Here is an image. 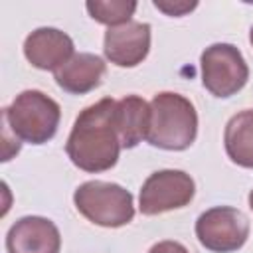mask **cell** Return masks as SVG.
I'll return each mask as SVG.
<instances>
[{
    "instance_id": "obj_1",
    "label": "cell",
    "mask_w": 253,
    "mask_h": 253,
    "mask_svg": "<svg viewBox=\"0 0 253 253\" xmlns=\"http://www.w3.org/2000/svg\"><path fill=\"white\" fill-rule=\"evenodd\" d=\"M121 136L117 128V101L105 97L85 107L67 136L65 152L69 160L83 172L111 170L121 152Z\"/></svg>"
},
{
    "instance_id": "obj_2",
    "label": "cell",
    "mask_w": 253,
    "mask_h": 253,
    "mask_svg": "<svg viewBox=\"0 0 253 253\" xmlns=\"http://www.w3.org/2000/svg\"><path fill=\"white\" fill-rule=\"evenodd\" d=\"M198 136V113L190 99L162 91L150 101V125L146 140L162 150H186Z\"/></svg>"
},
{
    "instance_id": "obj_3",
    "label": "cell",
    "mask_w": 253,
    "mask_h": 253,
    "mask_svg": "<svg viewBox=\"0 0 253 253\" xmlns=\"http://www.w3.org/2000/svg\"><path fill=\"white\" fill-rule=\"evenodd\" d=\"M61 109L57 101L38 89H26L2 111V121L14 138L30 144H45L57 132Z\"/></svg>"
},
{
    "instance_id": "obj_4",
    "label": "cell",
    "mask_w": 253,
    "mask_h": 253,
    "mask_svg": "<svg viewBox=\"0 0 253 253\" xmlns=\"http://www.w3.org/2000/svg\"><path fill=\"white\" fill-rule=\"evenodd\" d=\"M73 204L85 219L101 227H123L134 217L132 194L115 182H83L73 194Z\"/></svg>"
},
{
    "instance_id": "obj_5",
    "label": "cell",
    "mask_w": 253,
    "mask_h": 253,
    "mask_svg": "<svg viewBox=\"0 0 253 253\" xmlns=\"http://www.w3.org/2000/svg\"><path fill=\"white\" fill-rule=\"evenodd\" d=\"M202 83L219 99L241 91L249 79V67L241 51L231 43H211L200 55Z\"/></svg>"
},
{
    "instance_id": "obj_6",
    "label": "cell",
    "mask_w": 253,
    "mask_h": 253,
    "mask_svg": "<svg viewBox=\"0 0 253 253\" xmlns=\"http://www.w3.org/2000/svg\"><path fill=\"white\" fill-rule=\"evenodd\" d=\"M196 237L211 253H233L249 237V219L231 206H215L196 219Z\"/></svg>"
},
{
    "instance_id": "obj_7",
    "label": "cell",
    "mask_w": 253,
    "mask_h": 253,
    "mask_svg": "<svg viewBox=\"0 0 253 253\" xmlns=\"http://www.w3.org/2000/svg\"><path fill=\"white\" fill-rule=\"evenodd\" d=\"M196 184L184 170H156L152 172L138 194V210L142 215H158L180 210L194 200Z\"/></svg>"
},
{
    "instance_id": "obj_8",
    "label": "cell",
    "mask_w": 253,
    "mask_h": 253,
    "mask_svg": "<svg viewBox=\"0 0 253 253\" xmlns=\"http://www.w3.org/2000/svg\"><path fill=\"white\" fill-rule=\"evenodd\" d=\"M105 57L117 67H134L150 51V26L144 22H126L109 28L103 40Z\"/></svg>"
},
{
    "instance_id": "obj_9",
    "label": "cell",
    "mask_w": 253,
    "mask_h": 253,
    "mask_svg": "<svg viewBox=\"0 0 253 253\" xmlns=\"http://www.w3.org/2000/svg\"><path fill=\"white\" fill-rule=\"evenodd\" d=\"M6 249L8 253H59L61 235L51 219L26 215L8 229Z\"/></svg>"
},
{
    "instance_id": "obj_10",
    "label": "cell",
    "mask_w": 253,
    "mask_h": 253,
    "mask_svg": "<svg viewBox=\"0 0 253 253\" xmlns=\"http://www.w3.org/2000/svg\"><path fill=\"white\" fill-rule=\"evenodd\" d=\"M73 40L57 28H38L24 42L26 59L43 71H57L73 55Z\"/></svg>"
},
{
    "instance_id": "obj_11",
    "label": "cell",
    "mask_w": 253,
    "mask_h": 253,
    "mask_svg": "<svg viewBox=\"0 0 253 253\" xmlns=\"http://www.w3.org/2000/svg\"><path fill=\"white\" fill-rule=\"evenodd\" d=\"M107 73L105 61L95 53H75L65 65H61L53 77L55 83L71 95H85L101 85Z\"/></svg>"
},
{
    "instance_id": "obj_12",
    "label": "cell",
    "mask_w": 253,
    "mask_h": 253,
    "mask_svg": "<svg viewBox=\"0 0 253 253\" xmlns=\"http://www.w3.org/2000/svg\"><path fill=\"white\" fill-rule=\"evenodd\" d=\"M150 125V103L138 95H126L117 101V128L123 148H134L146 140Z\"/></svg>"
},
{
    "instance_id": "obj_13",
    "label": "cell",
    "mask_w": 253,
    "mask_h": 253,
    "mask_svg": "<svg viewBox=\"0 0 253 253\" xmlns=\"http://www.w3.org/2000/svg\"><path fill=\"white\" fill-rule=\"evenodd\" d=\"M223 144L233 164L253 168V109H243L227 121Z\"/></svg>"
},
{
    "instance_id": "obj_14",
    "label": "cell",
    "mask_w": 253,
    "mask_h": 253,
    "mask_svg": "<svg viewBox=\"0 0 253 253\" xmlns=\"http://www.w3.org/2000/svg\"><path fill=\"white\" fill-rule=\"evenodd\" d=\"M85 8L95 22L115 28V26H123L130 22L136 10V2L132 0H89Z\"/></svg>"
},
{
    "instance_id": "obj_15",
    "label": "cell",
    "mask_w": 253,
    "mask_h": 253,
    "mask_svg": "<svg viewBox=\"0 0 253 253\" xmlns=\"http://www.w3.org/2000/svg\"><path fill=\"white\" fill-rule=\"evenodd\" d=\"M152 4L166 16H176V18L192 12L198 6V2H188V0H154Z\"/></svg>"
},
{
    "instance_id": "obj_16",
    "label": "cell",
    "mask_w": 253,
    "mask_h": 253,
    "mask_svg": "<svg viewBox=\"0 0 253 253\" xmlns=\"http://www.w3.org/2000/svg\"><path fill=\"white\" fill-rule=\"evenodd\" d=\"M148 253H190V251H188L182 243L166 239V241H158V243H154V245L148 249Z\"/></svg>"
},
{
    "instance_id": "obj_17",
    "label": "cell",
    "mask_w": 253,
    "mask_h": 253,
    "mask_svg": "<svg viewBox=\"0 0 253 253\" xmlns=\"http://www.w3.org/2000/svg\"><path fill=\"white\" fill-rule=\"evenodd\" d=\"M247 200H249V208H251V210H253V190H251V192H249V198H247Z\"/></svg>"
},
{
    "instance_id": "obj_18",
    "label": "cell",
    "mask_w": 253,
    "mask_h": 253,
    "mask_svg": "<svg viewBox=\"0 0 253 253\" xmlns=\"http://www.w3.org/2000/svg\"><path fill=\"white\" fill-rule=\"evenodd\" d=\"M249 42H251V45H253V26H251V30H249Z\"/></svg>"
}]
</instances>
